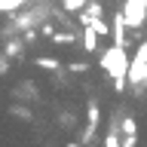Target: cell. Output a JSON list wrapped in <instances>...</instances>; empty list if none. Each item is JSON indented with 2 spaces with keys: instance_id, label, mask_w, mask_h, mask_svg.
I'll use <instances>...</instances> for the list:
<instances>
[{
  "instance_id": "1",
  "label": "cell",
  "mask_w": 147,
  "mask_h": 147,
  "mask_svg": "<svg viewBox=\"0 0 147 147\" xmlns=\"http://www.w3.org/2000/svg\"><path fill=\"white\" fill-rule=\"evenodd\" d=\"M101 67L110 74V80H113V86L117 89H123L129 80V55L123 46H110L107 52L101 55Z\"/></svg>"
},
{
  "instance_id": "2",
  "label": "cell",
  "mask_w": 147,
  "mask_h": 147,
  "mask_svg": "<svg viewBox=\"0 0 147 147\" xmlns=\"http://www.w3.org/2000/svg\"><path fill=\"white\" fill-rule=\"evenodd\" d=\"M123 16H126L129 28H144V22H147V0H126Z\"/></svg>"
},
{
  "instance_id": "3",
  "label": "cell",
  "mask_w": 147,
  "mask_h": 147,
  "mask_svg": "<svg viewBox=\"0 0 147 147\" xmlns=\"http://www.w3.org/2000/svg\"><path fill=\"white\" fill-rule=\"evenodd\" d=\"M12 95H16V98H22V104H25V101H37V98H40V92H37V86H34L31 80L18 83L16 89H12Z\"/></svg>"
},
{
  "instance_id": "4",
  "label": "cell",
  "mask_w": 147,
  "mask_h": 147,
  "mask_svg": "<svg viewBox=\"0 0 147 147\" xmlns=\"http://www.w3.org/2000/svg\"><path fill=\"white\" fill-rule=\"evenodd\" d=\"M123 135H138V123L132 117H123Z\"/></svg>"
},
{
  "instance_id": "5",
  "label": "cell",
  "mask_w": 147,
  "mask_h": 147,
  "mask_svg": "<svg viewBox=\"0 0 147 147\" xmlns=\"http://www.w3.org/2000/svg\"><path fill=\"white\" fill-rule=\"evenodd\" d=\"M6 71H9V61L3 58V55H0V74H6Z\"/></svg>"
}]
</instances>
